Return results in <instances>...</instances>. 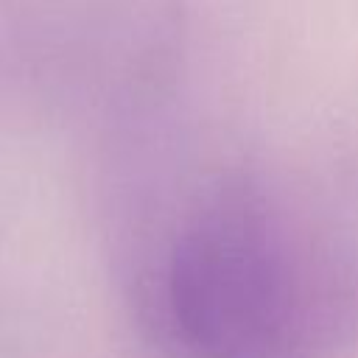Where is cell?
Segmentation results:
<instances>
[{"instance_id":"1","label":"cell","mask_w":358,"mask_h":358,"mask_svg":"<svg viewBox=\"0 0 358 358\" xmlns=\"http://www.w3.org/2000/svg\"><path fill=\"white\" fill-rule=\"evenodd\" d=\"M157 313L185 358H319L344 313L319 238L260 182L218 179L179 215Z\"/></svg>"}]
</instances>
